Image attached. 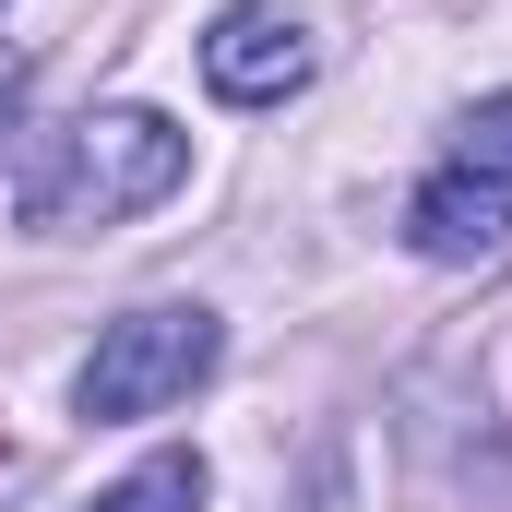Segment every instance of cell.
<instances>
[{
    "instance_id": "cell-6",
    "label": "cell",
    "mask_w": 512,
    "mask_h": 512,
    "mask_svg": "<svg viewBox=\"0 0 512 512\" xmlns=\"http://www.w3.org/2000/svg\"><path fill=\"white\" fill-rule=\"evenodd\" d=\"M453 155H465V167H489V179H512V84L465 108V143H453Z\"/></svg>"
},
{
    "instance_id": "cell-2",
    "label": "cell",
    "mask_w": 512,
    "mask_h": 512,
    "mask_svg": "<svg viewBox=\"0 0 512 512\" xmlns=\"http://www.w3.org/2000/svg\"><path fill=\"white\" fill-rule=\"evenodd\" d=\"M215 358H227V322H215L203 298H143V310H120V322L96 334V358L72 370V405H84L96 429L167 417V405H191V382H215Z\"/></svg>"
},
{
    "instance_id": "cell-7",
    "label": "cell",
    "mask_w": 512,
    "mask_h": 512,
    "mask_svg": "<svg viewBox=\"0 0 512 512\" xmlns=\"http://www.w3.org/2000/svg\"><path fill=\"white\" fill-rule=\"evenodd\" d=\"M24 72H36V60H24V48H0V120L24 108Z\"/></svg>"
},
{
    "instance_id": "cell-4",
    "label": "cell",
    "mask_w": 512,
    "mask_h": 512,
    "mask_svg": "<svg viewBox=\"0 0 512 512\" xmlns=\"http://www.w3.org/2000/svg\"><path fill=\"white\" fill-rule=\"evenodd\" d=\"M405 251L417 262H501L512 251V179L489 167H429L417 191H405Z\"/></svg>"
},
{
    "instance_id": "cell-5",
    "label": "cell",
    "mask_w": 512,
    "mask_h": 512,
    "mask_svg": "<svg viewBox=\"0 0 512 512\" xmlns=\"http://www.w3.org/2000/svg\"><path fill=\"white\" fill-rule=\"evenodd\" d=\"M203 489H215V477H203V453H143L131 477L96 489V512H203Z\"/></svg>"
},
{
    "instance_id": "cell-3",
    "label": "cell",
    "mask_w": 512,
    "mask_h": 512,
    "mask_svg": "<svg viewBox=\"0 0 512 512\" xmlns=\"http://www.w3.org/2000/svg\"><path fill=\"white\" fill-rule=\"evenodd\" d=\"M310 72H322V48H310V24H298L286 0H227L215 36H203V84H215L227 108H286Z\"/></svg>"
},
{
    "instance_id": "cell-1",
    "label": "cell",
    "mask_w": 512,
    "mask_h": 512,
    "mask_svg": "<svg viewBox=\"0 0 512 512\" xmlns=\"http://www.w3.org/2000/svg\"><path fill=\"white\" fill-rule=\"evenodd\" d=\"M179 179H191V131L167 120V108H84V120H60L24 155L12 203H24L36 239H96V227L155 215Z\"/></svg>"
}]
</instances>
